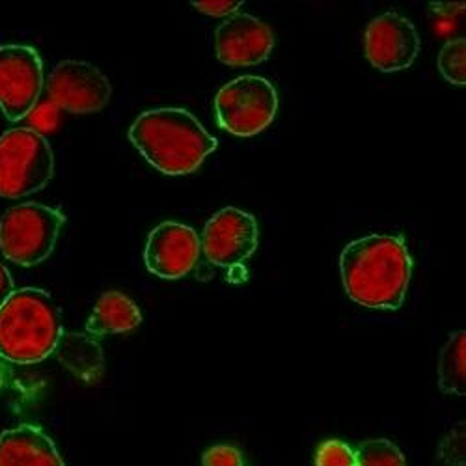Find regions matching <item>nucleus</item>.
Listing matches in <instances>:
<instances>
[{
    "label": "nucleus",
    "instance_id": "1",
    "mask_svg": "<svg viewBox=\"0 0 466 466\" xmlns=\"http://www.w3.org/2000/svg\"><path fill=\"white\" fill-rule=\"evenodd\" d=\"M343 289L353 302L375 309L401 308L412 277V258L400 236H368L339 256Z\"/></svg>",
    "mask_w": 466,
    "mask_h": 466
},
{
    "label": "nucleus",
    "instance_id": "2",
    "mask_svg": "<svg viewBox=\"0 0 466 466\" xmlns=\"http://www.w3.org/2000/svg\"><path fill=\"white\" fill-rule=\"evenodd\" d=\"M129 140L142 157L167 176L197 172L218 142L185 108H151L129 129Z\"/></svg>",
    "mask_w": 466,
    "mask_h": 466
},
{
    "label": "nucleus",
    "instance_id": "3",
    "mask_svg": "<svg viewBox=\"0 0 466 466\" xmlns=\"http://www.w3.org/2000/svg\"><path fill=\"white\" fill-rule=\"evenodd\" d=\"M62 332V309L46 289H15L0 308V357L10 364L44 362Z\"/></svg>",
    "mask_w": 466,
    "mask_h": 466
},
{
    "label": "nucleus",
    "instance_id": "4",
    "mask_svg": "<svg viewBox=\"0 0 466 466\" xmlns=\"http://www.w3.org/2000/svg\"><path fill=\"white\" fill-rule=\"evenodd\" d=\"M53 176L55 155L40 131L17 127L0 137V197H30L42 190Z\"/></svg>",
    "mask_w": 466,
    "mask_h": 466
},
{
    "label": "nucleus",
    "instance_id": "5",
    "mask_svg": "<svg viewBox=\"0 0 466 466\" xmlns=\"http://www.w3.org/2000/svg\"><path fill=\"white\" fill-rule=\"evenodd\" d=\"M66 215L58 208L21 204L0 217V252L21 267L46 261L58 241Z\"/></svg>",
    "mask_w": 466,
    "mask_h": 466
},
{
    "label": "nucleus",
    "instance_id": "6",
    "mask_svg": "<svg viewBox=\"0 0 466 466\" xmlns=\"http://www.w3.org/2000/svg\"><path fill=\"white\" fill-rule=\"evenodd\" d=\"M279 94L268 79L243 75L224 85L215 97L217 124L233 137L248 138L273 124Z\"/></svg>",
    "mask_w": 466,
    "mask_h": 466
},
{
    "label": "nucleus",
    "instance_id": "7",
    "mask_svg": "<svg viewBox=\"0 0 466 466\" xmlns=\"http://www.w3.org/2000/svg\"><path fill=\"white\" fill-rule=\"evenodd\" d=\"M44 90V62L34 47L0 46V110L21 122L35 108Z\"/></svg>",
    "mask_w": 466,
    "mask_h": 466
},
{
    "label": "nucleus",
    "instance_id": "8",
    "mask_svg": "<svg viewBox=\"0 0 466 466\" xmlns=\"http://www.w3.org/2000/svg\"><path fill=\"white\" fill-rule=\"evenodd\" d=\"M47 94L55 106L73 114H92L105 108L112 86L94 64L64 60L49 75Z\"/></svg>",
    "mask_w": 466,
    "mask_h": 466
},
{
    "label": "nucleus",
    "instance_id": "9",
    "mask_svg": "<svg viewBox=\"0 0 466 466\" xmlns=\"http://www.w3.org/2000/svg\"><path fill=\"white\" fill-rule=\"evenodd\" d=\"M259 229L250 213L224 208L215 213L202 233V250L218 267H239L258 248Z\"/></svg>",
    "mask_w": 466,
    "mask_h": 466
},
{
    "label": "nucleus",
    "instance_id": "10",
    "mask_svg": "<svg viewBox=\"0 0 466 466\" xmlns=\"http://www.w3.org/2000/svg\"><path fill=\"white\" fill-rule=\"evenodd\" d=\"M364 46L366 58L375 69L394 73L414 64L420 53V35L409 19L388 12L368 25Z\"/></svg>",
    "mask_w": 466,
    "mask_h": 466
},
{
    "label": "nucleus",
    "instance_id": "11",
    "mask_svg": "<svg viewBox=\"0 0 466 466\" xmlns=\"http://www.w3.org/2000/svg\"><path fill=\"white\" fill-rule=\"evenodd\" d=\"M200 250L197 229L170 220L151 229L144 248V263L155 277L177 280L197 265Z\"/></svg>",
    "mask_w": 466,
    "mask_h": 466
},
{
    "label": "nucleus",
    "instance_id": "12",
    "mask_svg": "<svg viewBox=\"0 0 466 466\" xmlns=\"http://www.w3.org/2000/svg\"><path fill=\"white\" fill-rule=\"evenodd\" d=\"M275 47V34L250 14H233L215 30L217 58L231 67L265 62Z\"/></svg>",
    "mask_w": 466,
    "mask_h": 466
},
{
    "label": "nucleus",
    "instance_id": "13",
    "mask_svg": "<svg viewBox=\"0 0 466 466\" xmlns=\"http://www.w3.org/2000/svg\"><path fill=\"white\" fill-rule=\"evenodd\" d=\"M0 466H64V459L42 427L21 423L0 435Z\"/></svg>",
    "mask_w": 466,
    "mask_h": 466
},
{
    "label": "nucleus",
    "instance_id": "14",
    "mask_svg": "<svg viewBox=\"0 0 466 466\" xmlns=\"http://www.w3.org/2000/svg\"><path fill=\"white\" fill-rule=\"evenodd\" d=\"M55 353L60 364L83 382L96 384L103 377V349L99 341L86 332H62Z\"/></svg>",
    "mask_w": 466,
    "mask_h": 466
},
{
    "label": "nucleus",
    "instance_id": "15",
    "mask_svg": "<svg viewBox=\"0 0 466 466\" xmlns=\"http://www.w3.org/2000/svg\"><path fill=\"white\" fill-rule=\"evenodd\" d=\"M142 323L140 308L133 299L120 291L103 293L86 321V334L99 338L105 334H122Z\"/></svg>",
    "mask_w": 466,
    "mask_h": 466
},
{
    "label": "nucleus",
    "instance_id": "16",
    "mask_svg": "<svg viewBox=\"0 0 466 466\" xmlns=\"http://www.w3.org/2000/svg\"><path fill=\"white\" fill-rule=\"evenodd\" d=\"M439 386L444 394H466V332L455 330L439 357Z\"/></svg>",
    "mask_w": 466,
    "mask_h": 466
},
{
    "label": "nucleus",
    "instance_id": "17",
    "mask_svg": "<svg viewBox=\"0 0 466 466\" xmlns=\"http://www.w3.org/2000/svg\"><path fill=\"white\" fill-rule=\"evenodd\" d=\"M359 466H407L403 451L388 439H371L355 450Z\"/></svg>",
    "mask_w": 466,
    "mask_h": 466
},
{
    "label": "nucleus",
    "instance_id": "18",
    "mask_svg": "<svg viewBox=\"0 0 466 466\" xmlns=\"http://www.w3.org/2000/svg\"><path fill=\"white\" fill-rule=\"evenodd\" d=\"M439 71L451 85H466V40L455 37L450 40L439 55Z\"/></svg>",
    "mask_w": 466,
    "mask_h": 466
},
{
    "label": "nucleus",
    "instance_id": "19",
    "mask_svg": "<svg viewBox=\"0 0 466 466\" xmlns=\"http://www.w3.org/2000/svg\"><path fill=\"white\" fill-rule=\"evenodd\" d=\"M316 466H359L357 453L343 441H325L318 448Z\"/></svg>",
    "mask_w": 466,
    "mask_h": 466
},
{
    "label": "nucleus",
    "instance_id": "20",
    "mask_svg": "<svg viewBox=\"0 0 466 466\" xmlns=\"http://www.w3.org/2000/svg\"><path fill=\"white\" fill-rule=\"evenodd\" d=\"M437 466H464V423L453 427L441 442Z\"/></svg>",
    "mask_w": 466,
    "mask_h": 466
},
{
    "label": "nucleus",
    "instance_id": "21",
    "mask_svg": "<svg viewBox=\"0 0 466 466\" xmlns=\"http://www.w3.org/2000/svg\"><path fill=\"white\" fill-rule=\"evenodd\" d=\"M202 466H248V462L238 446L217 444L204 453Z\"/></svg>",
    "mask_w": 466,
    "mask_h": 466
},
{
    "label": "nucleus",
    "instance_id": "22",
    "mask_svg": "<svg viewBox=\"0 0 466 466\" xmlns=\"http://www.w3.org/2000/svg\"><path fill=\"white\" fill-rule=\"evenodd\" d=\"M194 8H197L198 12L206 14V15H213V17H229L233 14H238L239 8L243 6V3L239 0H236V3H226V0H218V3H215V0H206V3H190Z\"/></svg>",
    "mask_w": 466,
    "mask_h": 466
},
{
    "label": "nucleus",
    "instance_id": "23",
    "mask_svg": "<svg viewBox=\"0 0 466 466\" xmlns=\"http://www.w3.org/2000/svg\"><path fill=\"white\" fill-rule=\"evenodd\" d=\"M34 127L42 131H51L56 126V108L53 103H44L30 112Z\"/></svg>",
    "mask_w": 466,
    "mask_h": 466
},
{
    "label": "nucleus",
    "instance_id": "24",
    "mask_svg": "<svg viewBox=\"0 0 466 466\" xmlns=\"http://www.w3.org/2000/svg\"><path fill=\"white\" fill-rule=\"evenodd\" d=\"M15 291L14 286V279L8 273V268L5 265H0V308L5 306V302L12 297V293Z\"/></svg>",
    "mask_w": 466,
    "mask_h": 466
},
{
    "label": "nucleus",
    "instance_id": "25",
    "mask_svg": "<svg viewBox=\"0 0 466 466\" xmlns=\"http://www.w3.org/2000/svg\"><path fill=\"white\" fill-rule=\"evenodd\" d=\"M8 364H10V362H6L3 357H0V388H6V386L12 384L14 373H12V370H10Z\"/></svg>",
    "mask_w": 466,
    "mask_h": 466
}]
</instances>
